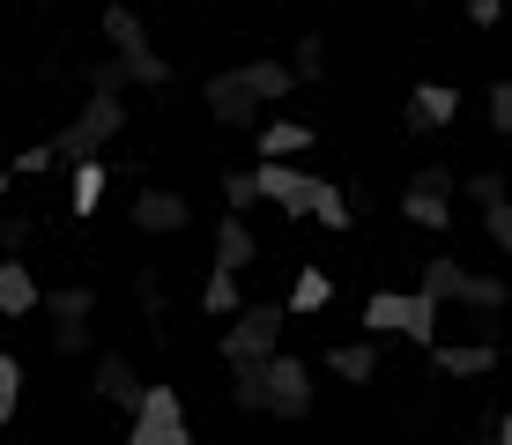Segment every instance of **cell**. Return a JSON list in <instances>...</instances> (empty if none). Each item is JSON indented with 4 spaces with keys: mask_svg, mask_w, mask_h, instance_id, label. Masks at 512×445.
Listing matches in <instances>:
<instances>
[{
    "mask_svg": "<svg viewBox=\"0 0 512 445\" xmlns=\"http://www.w3.org/2000/svg\"><path fill=\"white\" fill-rule=\"evenodd\" d=\"M297 89V67L290 60H245V67H223V75L201 82V112L216 119L223 134H253L260 112L282 104Z\"/></svg>",
    "mask_w": 512,
    "mask_h": 445,
    "instance_id": "1",
    "label": "cell"
},
{
    "mask_svg": "<svg viewBox=\"0 0 512 445\" xmlns=\"http://www.w3.org/2000/svg\"><path fill=\"white\" fill-rule=\"evenodd\" d=\"M364 334H379V342H416L431 349L438 342V297L431 290H372L364 297Z\"/></svg>",
    "mask_w": 512,
    "mask_h": 445,
    "instance_id": "2",
    "label": "cell"
},
{
    "mask_svg": "<svg viewBox=\"0 0 512 445\" xmlns=\"http://www.w3.org/2000/svg\"><path fill=\"white\" fill-rule=\"evenodd\" d=\"M253 178H260V201L282 208V223H312V216H320V208L334 201V178H320V171H297L290 156H260Z\"/></svg>",
    "mask_w": 512,
    "mask_h": 445,
    "instance_id": "3",
    "label": "cell"
},
{
    "mask_svg": "<svg viewBox=\"0 0 512 445\" xmlns=\"http://www.w3.org/2000/svg\"><path fill=\"white\" fill-rule=\"evenodd\" d=\"M416 290H431L438 305H468V312H505V305H512V282H505V275H475V267H461L453 253L423 260Z\"/></svg>",
    "mask_w": 512,
    "mask_h": 445,
    "instance_id": "4",
    "label": "cell"
},
{
    "mask_svg": "<svg viewBox=\"0 0 512 445\" xmlns=\"http://www.w3.org/2000/svg\"><path fill=\"white\" fill-rule=\"evenodd\" d=\"M282 327H290V305H282V297L238 305L231 319H223V334H216L223 364H238V356H275V349H282Z\"/></svg>",
    "mask_w": 512,
    "mask_h": 445,
    "instance_id": "5",
    "label": "cell"
},
{
    "mask_svg": "<svg viewBox=\"0 0 512 445\" xmlns=\"http://www.w3.org/2000/svg\"><path fill=\"white\" fill-rule=\"evenodd\" d=\"M127 445H193V423H186L179 386H141V401H134V416H127Z\"/></svg>",
    "mask_w": 512,
    "mask_h": 445,
    "instance_id": "6",
    "label": "cell"
},
{
    "mask_svg": "<svg viewBox=\"0 0 512 445\" xmlns=\"http://www.w3.org/2000/svg\"><path fill=\"white\" fill-rule=\"evenodd\" d=\"M453 193H461L453 164H423V171L409 178V193H401V223H416V230H453Z\"/></svg>",
    "mask_w": 512,
    "mask_h": 445,
    "instance_id": "7",
    "label": "cell"
},
{
    "mask_svg": "<svg viewBox=\"0 0 512 445\" xmlns=\"http://www.w3.org/2000/svg\"><path fill=\"white\" fill-rule=\"evenodd\" d=\"M268 416L275 423H305L312 416V364L290 356V349L268 356Z\"/></svg>",
    "mask_w": 512,
    "mask_h": 445,
    "instance_id": "8",
    "label": "cell"
},
{
    "mask_svg": "<svg viewBox=\"0 0 512 445\" xmlns=\"http://www.w3.org/2000/svg\"><path fill=\"white\" fill-rule=\"evenodd\" d=\"M461 119V89L453 82H409V104H401V134L409 141H431Z\"/></svg>",
    "mask_w": 512,
    "mask_h": 445,
    "instance_id": "9",
    "label": "cell"
},
{
    "mask_svg": "<svg viewBox=\"0 0 512 445\" xmlns=\"http://www.w3.org/2000/svg\"><path fill=\"white\" fill-rule=\"evenodd\" d=\"M186 223H193V208H186L179 186H141L134 193V230L141 238H179Z\"/></svg>",
    "mask_w": 512,
    "mask_h": 445,
    "instance_id": "10",
    "label": "cell"
},
{
    "mask_svg": "<svg viewBox=\"0 0 512 445\" xmlns=\"http://www.w3.org/2000/svg\"><path fill=\"white\" fill-rule=\"evenodd\" d=\"M90 386H97V401H104V408L134 416V401H141V386H149V379H141V371H134L119 349H97V371H90Z\"/></svg>",
    "mask_w": 512,
    "mask_h": 445,
    "instance_id": "11",
    "label": "cell"
},
{
    "mask_svg": "<svg viewBox=\"0 0 512 445\" xmlns=\"http://www.w3.org/2000/svg\"><path fill=\"white\" fill-rule=\"evenodd\" d=\"M431 364L446 379H490L498 371V342L490 334H475V342H431Z\"/></svg>",
    "mask_w": 512,
    "mask_h": 445,
    "instance_id": "12",
    "label": "cell"
},
{
    "mask_svg": "<svg viewBox=\"0 0 512 445\" xmlns=\"http://www.w3.org/2000/svg\"><path fill=\"white\" fill-rule=\"evenodd\" d=\"M38 267H30L23 253H0V319H30L38 312Z\"/></svg>",
    "mask_w": 512,
    "mask_h": 445,
    "instance_id": "13",
    "label": "cell"
},
{
    "mask_svg": "<svg viewBox=\"0 0 512 445\" xmlns=\"http://www.w3.org/2000/svg\"><path fill=\"white\" fill-rule=\"evenodd\" d=\"M216 260H223V267H238V275L260 260V230L245 223V208H223V223H216Z\"/></svg>",
    "mask_w": 512,
    "mask_h": 445,
    "instance_id": "14",
    "label": "cell"
},
{
    "mask_svg": "<svg viewBox=\"0 0 512 445\" xmlns=\"http://www.w3.org/2000/svg\"><path fill=\"white\" fill-rule=\"evenodd\" d=\"M231 408L238 416H268V356H238L231 364Z\"/></svg>",
    "mask_w": 512,
    "mask_h": 445,
    "instance_id": "15",
    "label": "cell"
},
{
    "mask_svg": "<svg viewBox=\"0 0 512 445\" xmlns=\"http://www.w3.org/2000/svg\"><path fill=\"white\" fill-rule=\"evenodd\" d=\"M327 371H334V379H349V386L379 379V334H357V342H334V349H327Z\"/></svg>",
    "mask_w": 512,
    "mask_h": 445,
    "instance_id": "16",
    "label": "cell"
},
{
    "mask_svg": "<svg viewBox=\"0 0 512 445\" xmlns=\"http://www.w3.org/2000/svg\"><path fill=\"white\" fill-rule=\"evenodd\" d=\"M97 208H104V156H82V164L67 171V216L90 223Z\"/></svg>",
    "mask_w": 512,
    "mask_h": 445,
    "instance_id": "17",
    "label": "cell"
},
{
    "mask_svg": "<svg viewBox=\"0 0 512 445\" xmlns=\"http://www.w3.org/2000/svg\"><path fill=\"white\" fill-rule=\"evenodd\" d=\"M238 305H245L238 267H223V260H216V267H208V282H201V312H208V319H231Z\"/></svg>",
    "mask_w": 512,
    "mask_h": 445,
    "instance_id": "18",
    "label": "cell"
},
{
    "mask_svg": "<svg viewBox=\"0 0 512 445\" xmlns=\"http://www.w3.org/2000/svg\"><path fill=\"white\" fill-rule=\"evenodd\" d=\"M282 305H290V312H327L334 305V275H327V267H297Z\"/></svg>",
    "mask_w": 512,
    "mask_h": 445,
    "instance_id": "19",
    "label": "cell"
},
{
    "mask_svg": "<svg viewBox=\"0 0 512 445\" xmlns=\"http://www.w3.org/2000/svg\"><path fill=\"white\" fill-rule=\"evenodd\" d=\"M38 305H45V319H90L97 290L90 282H52V290H38Z\"/></svg>",
    "mask_w": 512,
    "mask_h": 445,
    "instance_id": "20",
    "label": "cell"
},
{
    "mask_svg": "<svg viewBox=\"0 0 512 445\" xmlns=\"http://www.w3.org/2000/svg\"><path fill=\"white\" fill-rule=\"evenodd\" d=\"M253 149H260V156H297V149H312V127H305V119H275V127H253Z\"/></svg>",
    "mask_w": 512,
    "mask_h": 445,
    "instance_id": "21",
    "label": "cell"
},
{
    "mask_svg": "<svg viewBox=\"0 0 512 445\" xmlns=\"http://www.w3.org/2000/svg\"><path fill=\"white\" fill-rule=\"evenodd\" d=\"M134 305H141V319H149L156 334H164V312H171V290H164V275H156V267H134Z\"/></svg>",
    "mask_w": 512,
    "mask_h": 445,
    "instance_id": "22",
    "label": "cell"
},
{
    "mask_svg": "<svg viewBox=\"0 0 512 445\" xmlns=\"http://www.w3.org/2000/svg\"><path fill=\"white\" fill-rule=\"evenodd\" d=\"M52 356H97V312L90 319H52Z\"/></svg>",
    "mask_w": 512,
    "mask_h": 445,
    "instance_id": "23",
    "label": "cell"
},
{
    "mask_svg": "<svg viewBox=\"0 0 512 445\" xmlns=\"http://www.w3.org/2000/svg\"><path fill=\"white\" fill-rule=\"evenodd\" d=\"M104 45L112 52H141L149 45V23H141L134 8H104Z\"/></svg>",
    "mask_w": 512,
    "mask_h": 445,
    "instance_id": "24",
    "label": "cell"
},
{
    "mask_svg": "<svg viewBox=\"0 0 512 445\" xmlns=\"http://www.w3.org/2000/svg\"><path fill=\"white\" fill-rule=\"evenodd\" d=\"M119 60H127V82H134V89H164V82H171V60H164L156 45H141V52H119Z\"/></svg>",
    "mask_w": 512,
    "mask_h": 445,
    "instance_id": "25",
    "label": "cell"
},
{
    "mask_svg": "<svg viewBox=\"0 0 512 445\" xmlns=\"http://www.w3.org/2000/svg\"><path fill=\"white\" fill-rule=\"evenodd\" d=\"M290 67H297V82H327V38L320 30H305V38L290 45Z\"/></svg>",
    "mask_w": 512,
    "mask_h": 445,
    "instance_id": "26",
    "label": "cell"
},
{
    "mask_svg": "<svg viewBox=\"0 0 512 445\" xmlns=\"http://www.w3.org/2000/svg\"><path fill=\"white\" fill-rule=\"evenodd\" d=\"M461 193H468L475 208H490V201H505L512 186H505V171H498V164H483V171H468V178H461Z\"/></svg>",
    "mask_w": 512,
    "mask_h": 445,
    "instance_id": "27",
    "label": "cell"
},
{
    "mask_svg": "<svg viewBox=\"0 0 512 445\" xmlns=\"http://www.w3.org/2000/svg\"><path fill=\"white\" fill-rule=\"evenodd\" d=\"M223 208H260V178H253V164L223 171Z\"/></svg>",
    "mask_w": 512,
    "mask_h": 445,
    "instance_id": "28",
    "label": "cell"
},
{
    "mask_svg": "<svg viewBox=\"0 0 512 445\" xmlns=\"http://www.w3.org/2000/svg\"><path fill=\"white\" fill-rule=\"evenodd\" d=\"M483 112H490V127H498L512 141V75L505 82H490V97H483Z\"/></svg>",
    "mask_w": 512,
    "mask_h": 445,
    "instance_id": "29",
    "label": "cell"
},
{
    "mask_svg": "<svg viewBox=\"0 0 512 445\" xmlns=\"http://www.w3.org/2000/svg\"><path fill=\"white\" fill-rule=\"evenodd\" d=\"M483 230H490V245H498V253H512V193L483 208Z\"/></svg>",
    "mask_w": 512,
    "mask_h": 445,
    "instance_id": "30",
    "label": "cell"
},
{
    "mask_svg": "<svg viewBox=\"0 0 512 445\" xmlns=\"http://www.w3.org/2000/svg\"><path fill=\"white\" fill-rule=\"evenodd\" d=\"M82 89H134L127 82V60H119V52H112V60H97L90 75H82Z\"/></svg>",
    "mask_w": 512,
    "mask_h": 445,
    "instance_id": "31",
    "label": "cell"
},
{
    "mask_svg": "<svg viewBox=\"0 0 512 445\" xmlns=\"http://www.w3.org/2000/svg\"><path fill=\"white\" fill-rule=\"evenodd\" d=\"M15 178H52V141H38V149H15Z\"/></svg>",
    "mask_w": 512,
    "mask_h": 445,
    "instance_id": "32",
    "label": "cell"
},
{
    "mask_svg": "<svg viewBox=\"0 0 512 445\" xmlns=\"http://www.w3.org/2000/svg\"><path fill=\"white\" fill-rule=\"evenodd\" d=\"M38 238V216H0V253H23Z\"/></svg>",
    "mask_w": 512,
    "mask_h": 445,
    "instance_id": "33",
    "label": "cell"
},
{
    "mask_svg": "<svg viewBox=\"0 0 512 445\" xmlns=\"http://www.w3.org/2000/svg\"><path fill=\"white\" fill-rule=\"evenodd\" d=\"M0 401H8V408L23 401V364H15L8 349H0Z\"/></svg>",
    "mask_w": 512,
    "mask_h": 445,
    "instance_id": "34",
    "label": "cell"
},
{
    "mask_svg": "<svg viewBox=\"0 0 512 445\" xmlns=\"http://www.w3.org/2000/svg\"><path fill=\"white\" fill-rule=\"evenodd\" d=\"M498 15H505V0H468V23H475V30H490Z\"/></svg>",
    "mask_w": 512,
    "mask_h": 445,
    "instance_id": "35",
    "label": "cell"
},
{
    "mask_svg": "<svg viewBox=\"0 0 512 445\" xmlns=\"http://www.w3.org/2000/svg\"><path fill=\"white\" fill-rule=\"evenodd\" d=\"M490 438H498V445H512V408H505V416H498V431H490Z\"/></svg>",
    "mask_w": 512,
    "mask_h": 445,
    "instance_id": "36",
    "label": "cell"
},
{
    "mask_svg": "<svg viewBox=\"0 0 512 445\" xmlns=\"http://www.w3.org/2000/svg\"><path fill=\"white\" fill-rule=\"evenodd\" d=\"M8 193H15V171H8V164H0V201H8Z\"/></svg>",
    "mask_w": 512,
    "mask_h": 445,
    "instance_id": "37",
    "label": "cell"
},
{
    "mask_svg": "<svg viewBox=\"0 0 512 445\" xmlns=\"http://www.w3.org/2000/svg\"><path fill=\"white\" fill-rule=\"evenodd\" d=\"M8 423H15V408H8V401H0V431H8Z\"/></svg>",
    "mask_w": 512,
    "mask_h": 445,
    "instance_id": "38",
    "label": "cell"
},
{
    "mask_svg": "<svg viewBox=\"0 0 512 445\" xmlns=\"http://www.w3.org/2000/svg\"><path fill=\"white\" fill-rule=\"evenodd\" d=\"M30 8H52V0H30Z\"/></svg>",
    "mask_w": 512,
    "mask_h": 445,
    "instance_id": "39",
    "label": "cell"
}]
</instances>
